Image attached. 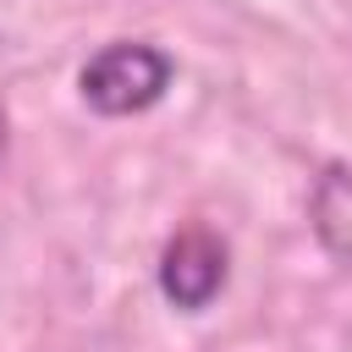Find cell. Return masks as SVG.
<instances>
[{"label":"cell","instance_id":"6da1fadb","mask_svg":"<svg viewBox=\"0 0 352 352\" xmlns=\"http://www.w3.org/2000/svg\"><path fill=\"white\" fill-rule=\"evenodd\" d=\"M170 77H176V66L165 50H154L143 38H116L82 60L77 88H82V104L99 116H138L165 99Z\"/></svg>","mask_w":352,"mask_h":352},{"label":"cell","instance_id":"277c9868","mask_svg":"<svg viewBox=\"0 0 352 352\" xmlns=\"http://www.w3.org/2000/svg\"><path fill=\"white\" fill-rule=\"evenodd\" d=\"M0 148H6V116H0Z\"/></svg>","mask_w":352,"mask_h":352},{"label":"cell","instance_id":"3957f363","mask_svg":"<svg viewBox=\"0 0 352 352\" xmlns=\"http://www.w3.org/2000/svg\"><path fill=\"white\" fill-rule=\"evenodd\" d=\"M308 220H314L319 248L352 275V165H330V170L314 182Z\"/></svg>","mask_w":352,"mask_h":352},{"label":"cell","instance_id":"7a4b0ae2","mask_svg":"<svg viewBox=\"0 0 352 352\" xmlns=\"http://www.w3.org/2000/svg\"><path fill=\"white\" fill-rule=\"evenodd\" d=\"M226 242L209 231V226H187L165 242L160 253V292L176 302V308H209L214 292L226 286Z\"/></svg>","mask_w":352,"mask_h":352}]
</instances>
